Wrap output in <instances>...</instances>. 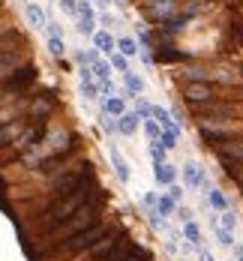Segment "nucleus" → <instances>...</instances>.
<instances>
[{"mask_svg": "<svg viewBox=\"0 0 243 261\" xmlns=\"http://www.w3.org/2000/svg\"><path fill=\"white\" fill-rule=\"evenodd\" d=\"M108 231H111V225H105L102 219H96L93 225H87V228L75 231L72 237H66L63 243H57L45 258H51V255H75V252H84V249H93V246L108 234Z\"/></svg>", "mask_w": 243, "mask_h": 261, "instance_id": "20e7f679", "label": "nucleus"}, {"mask_svg": "<svg viewBox=\"0 0 243 261\" xmlns=\"http://www.w3.org/2000/svg\"><path fill=\"white\" fill-rule=\"evenodd\" d=\"M24 15H27V24L36 27V30H39V27H45V21H48V18H45V9H42L39 3H27Z\"/></svg>", "mask_w": 243, "mask_h": 261, "instance_id": "a211bd4d", "label": "nucleus"}, {"mask_svg": "<svg viewBox=\"0 0 243 261\" xmlns=\"http://www.w3.org/2000/svg\"><path fill=\"white\" fill-rule=\"evenodd\" d=\"M105 198H108L105 192H102V189H96V192H93V195H90V198H87V201H84V204H81V207L75 210L69 219H66V222H60L54 231H48V234L39 237V249H30V255H33V258H45V255L51 252L57 243H63L66 237H72L75 231L87 228V225H93L96 219H102Z\"/></svg>", "mask_w": 243, "mask_h": 261, "instance_id": "f257e3e1", "label": "nucleus"}, {"mask_svg": "<svg viewBox=\"0 0 243 261\" xmlns=\"http://www.w3.org/2000/svg\"><path fill=\"white\" fill-rule=\"evenodd\" d=\"M108 156H111V165H114V174H117V180L120 183H129V162L120 156V147L111 141L108 144Z\"/></svg>", "mask_w": 243, "mask_h": 261, "instance_id": "4468645a", "label": "nucleus"}, {"mask_svg": "<svg viewBox=\"0 0 243 261\" xmlns=\"http://www.w3.org/2000/svg\"><path fill=\"white\" fill-rule=\"evenodd\" d=\"M156 210H159L162 219H168V216H174L177 201H171V198H168V192H165V195H156Z\"/></svg>", "mask_w": 243, "mask_h": 261, "instance_id": "393cba45", "label": "nucleus"}, {"mask_svg": "<svg viewBox=\"0 0 243 261\" xmlns=\"http://www.w3.org/2000/svg\"><path fill=\"white\" fill-rule=\"evenodd\" d=\"M78 15H96L90 0H78ZM78 15H75V18H78Z\"/></svg>", "mask_w": 243, "mask_h": 261, "instance_id": "58836bf2", "label": "nucleus"}, {"mask_svg": "<svg viewBox=\"0 0 243 261\" xmlns=\"http://www.w3.org/2000/svg\"><path fill=\"white\" fill-rule=\"evenodd\" d=\"M81 93H84V99H99V87L93 81H81Z\"/></svg>", "mask_w": 243, "mask_h": 261, "instance_id": "72a5a7b5", "label": "nucleus"}, {"mask_svg": "<svg viewBox=\"0 0 243 261\" xmlns=\"http://www.w3.org/2000/svg\"><path fill=\"white\" fill-rule=\"evenodd\" d=\"M216 156H219V162H222L225 171H231V168L243 165V135H234V138L222 141V144L216 147Z\"/></svg>", "mask_w": 243, "mask_h": 261, "instance_id": "6e6552de", "label": "nucleus"}, {"mask_svg": "<svg viewBox=\"0 0 243 261\" xmlns=\"http://www.w3.org/2000/svg\"><path fill=\"white\" fill-rule=\"evenodd\" d=\"M156 144H159V147H165V150H174V147H177V138H174V135H171L168 129H159V138H156Z\"/></svg>", "mask_w": 243, "mask_h": 261, "instance_id": "c85d7f7f", "label": "nucleus"}, {"mask_svg": "<svg viewBox=\"0 0 243 261\" xmlns=\"http://www.w3.org/2000/svg\"><path fill=\"white\" fill-rule=\"evenodd\" d=\"M174 216H177L180 222H189V219H192L195 213H192V207H180V204H177V210H174Z\"/></svg>", "mask_w": 243, "mask_h": 261, "instance_id": "4c0bfd02", "label": "nucleus"}, {"mask_svg": "<svg viewBox=\"0 0 243 261\" xmlns=\"http://www.w3.org/2000/svg\"><path fill=\"white\" fill-rule=\"evenodd\" d=\"M213 96H216V90H213V84H207V81H186L183 84V99L192 105H201L207 99H213Z\"/></svg>", "mask_w": 243, "mask_h": 261, "instance_id": "9d476101", "label": "nucleus"}, {"mask_svg": "<svg viewBox=\"0 0 243 261\" xmlns=\"http://www.w3.org/2000/svg\"><path fill=\"white\" fill-rule=\"evenodd\" d=\"M90 3H93V6H99V9H108V3H111V0H90Z\"/></svg>", "mask_w": 243, "mask_h": 261, "instance_id": "8fccbe9b", "label": "nucleus"}, {"mask_svg": "<svg viewBox=\"0 0 243 261\" xmlns=\"http://www.w3.org/2000/svg\"><path fill=\"white\" fill-rule=\"evenodd\" d=\"M195 114H198V120L201 123H228L234 114H237V108L231 102H222V99H207V102L195 105Z\"/></svg>", "mask_w": 243, "mask_h": 261, "instance_id": "423d86ee", "label": "nucleus"}, {"mask_svg": "<svg viewBox=\"0 0 243 261\" xmlns=\"http://www.w3.org/2000/svg\"><path fill=\"white\" fill-rule=\"evenodd\" d=\"M141 123H144V132H147V138H150V141H156V138H159V123H156V120H153V117H147V120H141Z\"/></svg>", "mask_w": 243, "mask_h": 261, "instance_id": "2f4dec72", "label": "nucleus"}, {"mask_svg": "<svg viewBox=\"0 0 243 261\" xmlns=\"http://www.w3.org/2000/svg\"><path fill=\"white\" fill-rule=\"evenodd\" d=\"M195 252H198V261H216V255L210 249H204V246H195Z\"/></svg>", "mask_w": 243, "mask_h": 261, "instance_id": "a19ab883", "label": "nucleus"}, {"mask_svg": "<svg viewBox=\"0 0 243 261\" xmlns=\"http://www.w3.org/2000/svg\"><path fill=\"white\" fill-rule=\"evenodd\" d=\"M24 60H30L27 57V48H15V51H0V81L6 79L9 72H15Z\"/></svg>", "mask_w": 243, "mask_h": 261, "instance_id": "ddd939ff", "label": "nucleus"}, {"mask_svg": "<svg viewBox=\"0 0 243 261\" xmlns=\"http://www.w3.org/2000/svg\"><path fill=\"white\" fill-rule=\"evenodd\" d=\"M39 79V69H36V63L33 60H24L15 72H9L6 79L0 81V87H3V93L6 96H18V93H27L33 84Z\"/></svg>", "mask_w": 243, "mask_h": 261, "instance_id": "39448f33", "label": "nucleus"}, {"mask_svg": "<svg viewBox=\"0 0 243 261\" xmlns=\"http://www.w3.org/2000/svg\"><path fill=\"white\" fill-rule=\"evenodd\" d=\"M102 99V111H105L108 117H120L123 111H126V102H123V96H99Z\"/></svg>", "mask_w": 243, "mask_h": 261, "instance_id": "6ab92c4d", "label": "nucleus"}, {"mask_svg": "<svg viewBox=\"0 0 243 261\" xmlns=\"http://www.w3.org/2000/svg\"><path fill=\"white\" fill-rule=\"evenodd\" d=\"M141 9L153 24H159V21H165L168 15H174L180 9V0H141Z\"/></svg>", "mask_w": 243, "mask_h": 261, "instance_id": "1a4fd4ad", "label": "nucleus"}, {"mask_svg": "<svg viewBox=\"0 0 243 261\" xmlns=\"http://www.w3.org/2000/svg\"><path fill=\"white\" fill-rule=\"evenodd\" d=\"M180 234H183V240H186V243H192V246H201V228H198L192 219H189V222H183V231H180Z\"/></svg>", "mask_w": 243, "mask_h": 261, "instance_id": "b1692460", "label": "nucleus"}, {"mask_svg": "<svg viewBox=\"0 0 243 261\" xmlns=\"http://www.w3.org/2000/svg\"><path fill=\"white\" fill-rule=\"evenodd\" d=\"M168 198H171V201H180V198H183V186L171 183V186H168Z\"/></svg>", "mask_w": 243, "mask_h": 261, "instance_id": "ea45409f", "label": "nucleus"}, {"mask_svg": "<svg viewBox=\"0 0 243 261\" xmlns=\"http://www.w3.org/2000/svg\"><path fill=\"white\" fill-rule=\"evenodd\" d=\"M228 261H237V258H228Z\"/></svg>", "mask_w": 243, "mask_h": 261, "instance_id": "864d4df0", "label": "nucleus"}, {"mask_svg": "<svg viewBox=\"0 0 243 261\" xmlns=\"http://www.w3.org/2000/svg\"><path fill=\"white\" fill-rule=\"evenodd\" d=\"M96 60H99V51H96V48H90V51H84V63H87V66H93Z\"/></svg>", "mask_w": 243, "mask_h": 261, "instance_id": "37998d69", "label": "nucleus"}, {"mask_svg": "<svg viewBox=\"0 0 243 261\" xmlns=\"http://www.w3.org/2000/svg\"><path fill=\"white\" fill-rule=\"evenodd\" d=\"M99 21H102L105 27H111V24H114V18H111V12H108V9H102V15H99Z\"/></svg>", "mask_w": 243, "mask_h": 261, "instance_id": "49530a36", "label": "nucleus"}, {"mask_svg": "<svg viewBox=\"0 0 243 261\" xmlns=\"http://www.w3.org/2000/svg\"><path fill=\"white\" fill-rule=\"evenodd\" d=\"M57 108V99H54L51 90H42V93H30V102H27L24 117L27 120H48Z\"/></svg>", "mask_w": 243, "mask_h": 261, "instance_id": "0eeeda50", "label": "nucleus"}, {"mask_svg": "<svg viewBox=\"0 0 243 261\" xmlns=\"http://www.w3.org/2000/svg\"><path fill=\"white\" fill-rule=\"evenodd\" d=\"M135 114H138V120H147L150 117V105L144 99H135Z\"/></svg>", "mask_w": 243, "mask_h": 261, "instance_id": "c9c22d12", "label": "nucleus"}, {"mask_svg": "<svg viewBox=\"0 0 243 261\" xmlns=\"http://www.w3.org/2000/svg\"><path fill=\"white\" fill-rule=\"evenodd\" d=\"M0 18H3V3H0Z\"/></svg>", "mask_w": 243, "mask_h": 261, "instance_id": "603ef678", "label": "nucleus"}, {"mask_svg": "<svg viewBox=\"0 0 243 261\" xmlns=\"http://www.w3.org/2000/svg\"><path fill=\"white\" fill-rule=\"evenodd\" d=\"M210 228H213V234H216V243H219V246H228V249L234 246V231H228V228H222V225H219L216 219H210Z\"/></svg>", "mask_w": 243, "mask_h": 261, "instance_id": "4be33fe9", "label": "nucleus"}, {"mask_svg": "<svg viewBox=\"0 0 243 261\" xmlns=\"http://www.w3.org/2000/svg\"><path fill=\"white\" fill-rule=\"evenodd\" d=\"M108 57H111V60H108V63H111V66H114V69H117V72H126V69H129V63H126V57H123V54H120V51L108 54Z\"/></svg>", "mask_w": 243, "mask_h": 261, "instance_id": "473e14b6", "label": "nucleus"}, {"mask_svg": "<svg viewBox=\"0 0 243 261\" xmlns=\"http://www.w3.org/2000/svg\"><path fill=\"white\" fill-rule=\"evenodd\" d=\"M138 123H141V120H138V114H135V111H123V114L117 117V132L132 138L135 132H138Z\"/></svg>", "mask_w": 243, "mask_h": 261, "instance_id": "dca6fc26", "label": "nucleus"}, {"mask_svg": "<svg viewBox=\"0 0 243 261\" xmlns=\"http://www.w3.org/2000/svg\"><path fill=\"white\" fill-rule=\"evenodd\" d=\"M48 51L54 57H63L66 54V42H63V36H48Z\"/></svg>", "mask_w": 243, "mask_h": 261, "instance_id": "cd10ccee", "label": "nucleus"}, {"mask_svg": "<svg viewBox=\"0 0 243 261\" xmlns=\"http://www.w3.org/2000/svg\"><path fill=\"white\" fill-rule=\"evenodd\" d=\"M90 69H93V79H99V81L111 79V63H108V60H96Z\"/></svg>", "mask_w": 243, "mask_h": 261, "instance_id": "bb28decb", "label": "nucleus"}, {"mask_svg": "<svg viewBox=\"0 0 243 261\" xmlns=\"http://www.w3.org/2000/svg\"><path fill=\"white\" fill-rule=\"evenodd\" d=\"M93 180V165L87 162V159H81L75 165H63V168H57L51 171V180H48V195L57 198V195H69L72 189H78L84 183Z\"/></svg>", "mask_w": 243, "mask_h": 261, "instance_id": "7ed1b4c3", "label": "nucleus"}, {"mask_svg": "<svg viewBox=\"0 0 243 261\" xmlns=\"http://www.w3.org/2000/svg\"><path fill=\"white\" fill-rule=\"evenodd\" d=\"M78 79L81 81H93V69H90V66H81V69H78Z\"/></svg>", "mask_w": 243, "mask_h": 261, "instance_id": "c03bdc74", "label": "nucleus"}, {"mask_svg": "<svg viewBox=\"0 0 243 261\" xmlns=\"http://www.w3.org/2000/svg\"><path fill=\"white\" fill-rule=\"evenodd\" d=\"M144 207H156V192H144Z\"/></svg>", "mask_w": 243, "mask_h": 261, "instance_id": "a18cd8bd", "label": "nucleus"}, {"mask_svg": "<svg viewBox=\"0 0 243 261\" xmlns=\"http://www.w3.org/2000/svg\"><path fill=\"white\" fill-rule=\"evenodd\" d=\"M198 132H201V138H204L210 147H219L222 141H228V138L237 135V132L231 129V126H225V123H201Z\"/></svg>", "mask_w": 243, "mask_h": 261, "instance_id": "9b49d317", "label": "nucleus"}, {"mask_svg": "<svg viewBox=\"0 0 243 261\" xmlns=\"http://www.w3.org/2000/svg\"><path fill=\"white\" fill-rule=\"evenodd\" d=\"M150 159H153V165H162V162L168 159V150H165V147H159V144L153 141V144H150Z\"/></svg>", "mask_w": 243, "mask_h": 261, "instance_id": "7c9ffc66", "label": "nucleus"}, {"mask_svg": "<svg viewBox=\"0 0 243 261\" xmlns=\"http://www.w3.org/2000/svg\"><path fill=\"white\" fill-rule=\"evenodd\" d=\"M12 27H15V24H9V21H6V18H0V36H3V33H9V30H12Z\"/></svg>", "mask_w": 243, "mask_h": 261, "instance_id": "de8ad7c7", "label": "nucleus"}, {"mask_svg": "<svg viewBox=\"0 0 243 261\" xmlns=\"http://www.w3.org/2000/svg\"><path fill=\"white\" fill-rule=\"evenodd\" d=\"M93 45H96V51H102V54L117 51V39H114L108 30H96V33H93Z\"/></svg>", "mask_w": 243, "mask_h": 261, "instance_id": "f3484780", "label": "nucleus"}, {"mask_svg": "<svg viewBox=\"0 0 243 261\" xmlns=\"http://www.w3.org/2000/svg\"><path fill=\"white\" fill-rule=\"evenodd\" d=\"M219 216H222V222H219L222 228H228V231H234V228H237V216H234V210H231V207L222 210Z\"/></svg>", "mask_w": 243, "mask_h": 261, "instance_id": "c756f323", "label": "nucleus"}, {"mask_svg": "<svg viewBox=\"0 0 243 261\" xmlns=\"http://www.w3.org/2000/svg\"><path fill=\"white\" fill-rule=\"evenodd\" d=\"M234 258L243 261V246H240V243H234Z\"/></svg>", "mask_w": 243, "mask_h": 261, "instance_id": "09e8293b", "label": "nucleus"}, {"mask_svg": "<svg viewBox=\"0 0 243 261\" xmlns=\"http://www.w3.org/2000/svg\"><path fill=\"white\" fill-rule=\"evenodd\" d=\"M6 99H9V96H6V93H3V87H0V105L6 102Z\"/></svg>", "mask_w": 243, "mask_h": 261, "instance_id": "3c124183", "label": "nucleus"}, {"mask_svg": "<svg viewBox=\"0 0 243 261\" xmlns=\"http://www.w3.org/2000/svg\"><path fill=\"white\" fill-rule=\"evenodd\" d=\"M96 189H99V186L90 180V183H84V186H78V189H72L69 195H57V198H51L48 207L39 213V237L48 234V231H54L60 222H66V219H69V216H72V213H75V210H78L81 204L96 192Z\"/></svg>", "mask_w": 243, "mask_h": 261, "instance_id": "f03ea898", "label": "nucleus"}, {"mask_svg": "<svg viewBox=\"0 0 243 261\" xmlns=\"http://www.w3.org/2000/svg\"><path fill=\"white\" fill-rule=\"evenodd\" d=\"M117 51L129 60V57H138V51H141V48H138V42H135L132 36H120V39H117Z\"/></svg>", "mask_w": 243, "mask_h": 261, "instance_id": "5701e85b", "label": "nucleus"}, {"mask_svg": "<svg viewBox=\"0 0 243 261\" xmlns=\"http://www.w3.org/2000/svg\"><path fill=\"white\" fill-rule=\"evenodd\" d=\"M81 36H93L96 33V15H78V24H75Z\"/></svg>", "mask_w": 243, "mask_h": 261, "instance_id": "a878e982", "label": "nucleus"}, {"mask_svg": "<svg viewBox=\"0 0 243 261\" xmlns=\"http://www.w3.org/2000/svg\"><path fill=\"white\" fill-rule=\"evenodd\" d=\"M27 123H30V120H27L24 114H21V117H12V120H3V123H0V150L9 147V144L24 132Z\"/></svg>", "mask_w": 243, "mask_h": 261, "instance_id": "f8f14e48", "label": "nucleus"}, {"mask_svg": "<svg viewBox=\"0 0 243 261\" xmlns=\"http://www.w3.org/2000/svg\"><path fill=\"white\" fill-rule=\"evenodd\" d=\"M60 6L66 15H78V0H60Z\"/></svg>", "mask_w": 243, "mask_h": 261, "instance_id": "e433bc0d", "label": "nucleus"}, {"mask_svg": "<svg viewBox=\"0 0 243 261\" xmlns=\"http://www.w3.org/2000/svg\"><path fill=\"white\" fill-rule=\"evenodd\" d=\"M45 30H48V36H63V27L57 21H45Z\"/></svg>", "mask_w": 243, "mask_h": 261, "instance_id": "79ce46f5", "label": "nucleus"}, {"mask_svg": "<svg viewBox=\"0 0 243 261\" xmlns=\"http://www.w3.org/2000/svg\"><path fill=\"white\" fill-rule=\"evenodd\" d=\"M99 120H102V129H105L108 135H117V120H111V117H108L105 111L99 114Z\"/></svg>", "mask_w": 243, "mask_h": 261, "instance_id": "f704fd0d", "label": "nucleus"}, {"mask_svg": "<svg viewBox=\"0 0 243 261\" xmlns=\"http://www.w3.org/2000/svg\"><path fill=\"white\" fill-rule=\"evenodd\" d=\"M123 93H126V99H138L141 93H144V81L138 79L135 72H123Z\"/></svg>", "mask_w": 243, "mask_h": 261, "instance_id": "2eb2a0df", "label": "nucleus"}, {"mask_svg": "<svg viewBox=\"0 0 243 261\" xmlns=\"http://www.w3.org/2000/svg\"><path fill=\"white\" fill-rule=\"evenodd\" d=\"M153 177L159 186H171L174 177H177V168L174 165H168V162H162V165H153Z\"/></svg>", "mask_w": 243, "mask_h": 261, "instance_id": "aec40b11", "label": "nucleus"}, {"mask_svg": "<svg viewBox=\"0 0 243 261\" xmlns=\"http://www.w3.org/2000/svg\"><path fill=\"white\" fill-rule=\"evenodd\" d=\"M207 201H210V207H213L216 213H222V210L231 207V201L225 198V192H222V189H213V186L207 189Z\"/></svg>", "mask_w": 243, "mask_h": 261, "instance_id": "412c9836", "label": "nucleus"}]
</instances>
